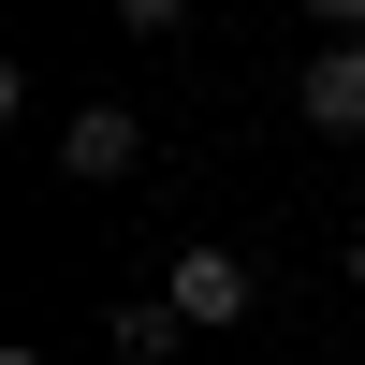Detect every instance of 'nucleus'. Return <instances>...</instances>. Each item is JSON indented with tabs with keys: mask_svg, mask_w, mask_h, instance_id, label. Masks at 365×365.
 Segmentation results:
<instances>
[{
	"mask_svg": "<svg viewBox=\"0 0 365 365\" xmlns=\"http://www.w3.org/2000/svg\"><path fill=\"white\" fill-rule=\"evenodd\" d=\"M161 292H175V322H190V336H234V322L263 307L249 249H175V263H161Z\"/></svg>",
	"mask_w": 365,
	"mask_h": 365,
	"instance_id": "f257e3e1",
	"label": "nucleus"
},
{
	"mask_svg": "<svg viewBox=\"0 0 365 365\" xmlns=\"http://www.w3.org/2000/svg\"><path fill=\"white\" fill-rule=\"evenodd\" d=\"M132 161H146V117L132 103H73L58 117V175H73V190H117Z\"/></svg>",
	"mask_w": 365,
	"mask_h": 365,
	"instance_id": "f03ea898",
	"label": "nucleus"
},
{
	"mask_svg": "<svg viewBox=\"0 0 365 365\" xmlns=\"http://www.w3.org/2000/svg\"><path fill=\"white\" fill-rule=\"evenodd\" d=\"M292 103H307V132H365V29H336V44L292 73Z\"/></svg>",
	"mask_w": 365,
	"mask_h": 365,
	"instance_id": "7ed1b4c3",
	"label": "nucleus"
},
{
	"mask_svg": "<svg viewBox=\"0 0 365 365\" xmlns=\"http://www.w3.org/2000/svg\"><path fill=\"white\" fill-rule=\"evenodd\" d=\"M175 336H190V322H175V292H146V307H117V351H132V365H161Z\"/></svg>",
	"mask_w": 365,
	"mask_h": 365,
	"instance_id": "20e7f679",
	"label": "nucleus"
},
{
	"mask_svg": "<svg viewBox=\"0 0 365 365\" xmlns=\"http://www.w3.org/2000/svg\"><path fill=\"white\" fill-rule=\"evenodd\" d=\"M117 15H132V29H146V44H161V29H175V15H190V0H117Z\"/></svg>",
	"mask_w": 365,
	"mask_h": 365,
	"instance_id": "39448f33",
	"label": "nucleus"
},
{
	"mask_svg": "<svg viewBox=\"0 0 365 365\" xmlns=\"http://www.w3.org/2000/svg\"><path fill=\"white\" fill-rule=\"evenodd\" d=\"M307 15H322V29H365V0H307Z\"/></svg>",
	"mask_w": 365,
	"mask_h": 365,
	"instance_id": "423d86ee",
	"label": "nucleus"
},
{
	"mask_svg": "<svg viewBox=\"0 0 365 365\" xmlns=\"http://www.w3.org/2000/svg\"><path fill=\"white\" fill-rule=\"evenodd\" d=\"M351 278H365V220H351Z\"/></svg>",
	"mask_w": 365,
	"mask_h": 365,
	"instance_id": "0eeeda50",
	"label": "nucleus"
},
{
	"mask_svg": "<svg viewBox=\"0 0 365 365\" xmlns=\"http://www.w3.org/2000/svg\"><path fill=\"white\" fill-rule=\"evenodd\" d=\"M0 365H44V351H0Z\"/></svg>",
	"mask_w": 365,
	"mask_h": 365,
	"instance_id": "6e6552de",
	"label": "nucleus"
}]
</instances>
